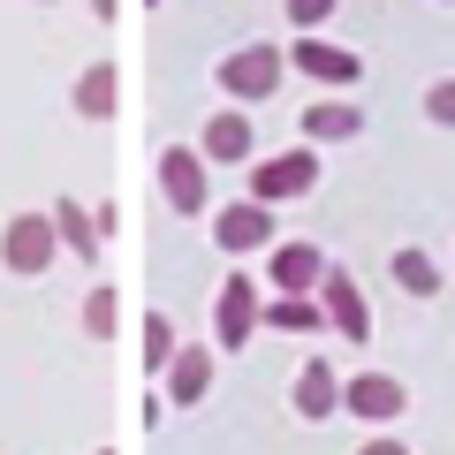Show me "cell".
I'll return each instance as SVG.
<instances>
[{"label":"cell","mask_w":455,"mask_h":455,"mask_svg":"<svg viewBox=\"0 0 455 455\" xmlns=\"http://www.w3.org/2000/svg\"><path fill=\"white\" fill-rule=\"evenodd\" d=\"M266 274H274V296H304V289H319V274H326V251H319V243H281Z\"/></svg>","instance_id":"11"},{"label":"cell","mask_w":455,"mask_h":455,"mask_svg":"<svg viewBox=\"0 0 455 455\" xmlns=\"http://www.w3.org/2000/svg\"><path fill=\"white\" fill-rule=\"evenodd\" d=\"M53 251H61V235H53L46 212H16L8 220V243H0V259H8V274H46Z\"/></svg>","instance_id":"2"},{"label":"cell","mask_w":455,"mask_h":455,"mask_svg":"<svg viewBox=\"0 0 455 455\" xmlns=\"http://www.w3.org/2000/svg\"><path fill=\"white\" fill-rule=\"evenodd\" d=\"M395 289H410V296H440V266L425 259V251H395Z\"/></svg>","instance_id":"17"},{"label":"cell","mask_w":455,"mask_h":455,"mask_svg":"<svg viewBox=\"0 0 455 455\" xmlns=\"http://www.w3.org/2000/svg\"><path fill=\"white\" fill-rule=\"evenodd\" d=\"M425 114H433L440 130H455V76H440L433 92H425Z\"/></svg>","instance_id":"21"},{"label":"cell","mask_w":455,"mask_h":455,"mask_svg":"<svg viewBox=\"0 0 455 455\" xmlns=\"http://www.w3.org/2000/svg\"><path fill=\"white\" fill-rule=\"evenodd\" d=\"M319 319H326V326H341V341H372V311H364V289H357L349 274H334V266L319 274Z\"/></svg>","instance_id":"4"},{"label":"cell","mask_w":455,"mask_h":455,"mask_svg":"<svg viewBox=\"0 0 455 455\" xmlns=\"http://www.w3.org/2000/svg\"><path fill=\"white\" fill-rule=\"evenodd\" d=\"M326 16H334V0H289V23H296V31H319Z\"/></svg>","instance_id":"22"},{"label":"cell","mask_w":455,"mask_h":455,"mask_svg":"<svg viewBox=\"0 0 455 455\" xmlns=\"http://www.w3.org/2000/svg\"><path fill=\"white\" fill-rule=\"evenodd\" d=\"M357 130H364V114L349 107V99H319V107H304V137H311V145H349Z\"/></svg>","instance_id":"12"},{"label":"cell","mask_w":455,"mask_h":455,"mask_svg":"<svg viewBox=\"0 0 455 455\" xmlns=\"http://www.w3.org/2000/svg\"><path fill=\"white\" fill-rule=\"evenodd\" d=\"M251 334H259V289H251V274H228L220 304H212V341L220 349H243Z\"/></svg>","instance_id":"3"},{"label":"cell","mask_w":455,"mask_h":455,"mask_svg":"<svg viewBox=\"0 0 455 455\" xmlns=\"http://www.w3.org/2000/svg\"><path fill=\"white\" fill-rule=\"evenodd\" d=\"M46 220H53V235H61V243H68V251H76V259H84V266H99V220H92V212H84V205H76V197H61V205H53V212H46Z\"/></svg>","instance_id":"14"},{"label":"cell","mask_w":455,"mask_h":455,"mask_svg":"<svg viewBox=\"0 0 455 455\" xmlns=\"http://www.w3.org/2000/svg\"><path fill=\"white\" fill-rule=\"evenodd\" d=\"M319 182V152H281V160L251 167V205H281V197H304Z\"/></svg>","instance_id":"1"},{"label":"cell","mask_w":455,"mask_h":455,"mask_svg":"<svg viewBox=\"0 0 455 455\" xmlns=\"http://www.w3.org/2000/svg\"><path fill=\"white\" fill-rule=\"evenodd\" d=\"M266 326H281V334H311L319 326V304H304V296H274V304H259Z\"/></svg>","instance_id":"18"},{"label":"cell","mask_w":455,"mask_h":455,"mask_svg":"<svg viewBox=\"0 0 455 455\" xmlns=\"http://www.w3.org/2000/svg\"><path fill=\"white\" fill-rule=\"evenodd\" d=\"M341 410L387 425V418H403V410H410V395H403V379H395V372H357V379H341Z\"/></svg>","instance_id":"6"},{"label":"cell","mask_w":455,"mask_h":455,"mask_svg":"<svg viewBox=\"0 0 455 455\" xmlns=\"http://www.w3.org/2000/svg\"><path fill=\"white\" fill-rule=\"evenodd\" d=\"M251 145H259V137H251V114H243V107H220V114L205 122V145H197V160L235 167V160H251Z\"/></svg>","instance_id":"10"},{"label":"cell","mask_w":455,"mask_h":455,"mask_svg":"<svg viewBox=\"0 0 455 455\" xmlns=\"http://www.w3.org/2000/svg\"><path fill=\"white\" fill-rule=\"evenodd\" d=\"M205 379H212V349H175L167 395H175V403H205Z\"/></svg>","instance_id":"15"},{"label":"cell","mask_w":455,"mask_h":455,"mask_svg":"<svg viewBox=\"0 0 455 455\" xmlns=\"http://www.w3.org/2000/svg\"><path fill=\"white\" fill-rule=\"evenodd\" d=\"M212 235H220V251H228V259H251V251H266V243H274V212H266V205H251V197H243V205H220Z\"/></svg>","instance_id":"7"},{"label":"cell","mask_w":455,"mask_h":455,"mask_svg":"<svg viewBox=\"0 0 455 455\" xmlns=\"http://www.w3.org/2000/svg\"><path fill=\"white\" fill-rule=\"evenodd\" d=\"M357 455H410V448H403V440H387V433H379V440H364Z\"/></svg>","instance_id":"23"},{"label":"cell","mask_w":455,"mask_h":455,"mask_svg":"<svg viewBox=\"0 0 455 455\" xmlns=\"http://www.w3.org/2000/svg\"><path fill=\"white\" fill-rule=\"evenodd\" d=\"M160 190H167L175 212H205V160L190 145H167L160 152Z\"/></svg>","instance_id":"8"},{"label":"cell","mask_w":455,"mask_h":455,"mask_svg":"<svg viewBox=\"0 0 455 455\" xmlns=\"http://www.w3.org/2000/svg\"><path fill=\"white\" fill-rule=\"evenodd\" d=\"M175 349H182V341H175V319L152 311V319H145V372L160 379V364H175Z\"/></svg>","instance_id":"19"},{"label":"cell","mask_w":455,"mask_h":455,"mask_svg":"<svg viewBox=\"0 0 455 455\" xmlns=\"http://www.w3.org/2000/svg\"><path fill=\"white\" fill-rule=\"evenodd\" d=\"M289 61L304 68L311 84H357V76H364V61H357V53H349V46H326V38H296V46H289Z\"/></svg>","instance_id":"9"},{"label":"cell","mask_w":455,"mask_h":455,"mask_svg":"<svg viewBox=\"0 0 455 455\" xmlns=\"http://www.w3.org/2000/svg\"><path fill=\"white\" fill-rule=\"evenodd\" d=\"M114 319H122V296H114L107 281H99V289L84 296V334H99V341H107V334H114Z\"/></svg>","instance_id":"20"},{"label":"cell","mask_w":455,"mask_h":455,"mask_svg":"<svg viewBox=\"0 0 455 455\" xmlns=\"http://www.w3.org/2000/svg\"><path fill=\"white\" fill-rule=\"evenodd\" d=\"M220 92L235 99H274L281 92V46H243L220 61Z\"/></svg>","instance_id":"5"},{"label":"cell","mask_w":455,"mask_h":455,"mask_svg":"<svg viewBox=\"0 0 455 455\" xmlns=\"http://www.w3.org/2000/svg\"><path fill=\"white\" fill-rule=\"evenodd\" d=\"M76 114H84V122H107V114H114V68L107 61H92L76 76Z\"/></svg>","instance_id":"16"},{"label":"cell","mask_w":455,"mask_h":455,"mask_svg":"<svg viewBox=\"0 0 455 455\" xmlns=\"http://www.w3.org/2000/svg\"><path fill=\"white\" fill-rule=\"evenodd\" d=\"M334 410H341V379H334V364L311 357L296 372V418H334Z\"/></svg>","instance_id":"13"}]
</instances>
